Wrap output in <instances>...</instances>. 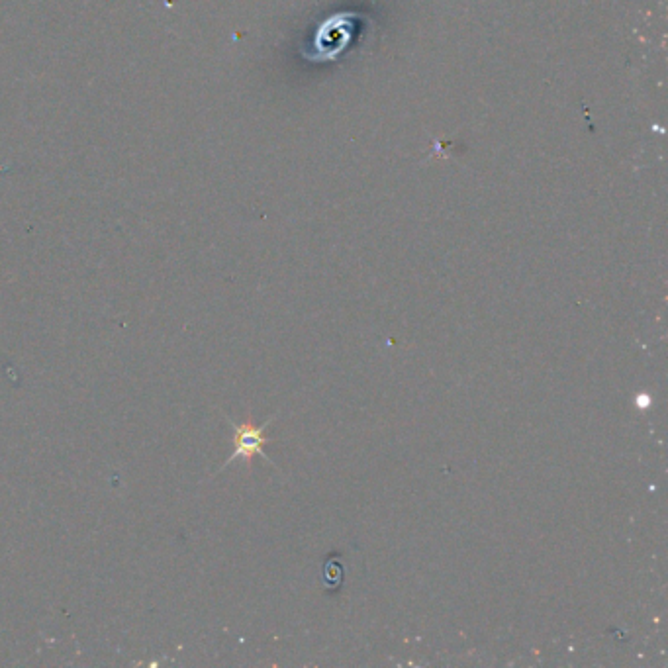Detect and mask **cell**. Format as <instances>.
Here are the masks:
<instances>
[{
	"instance_id": "cell-1",
	"label": "cell",
	"mask_w": 668,
	"mask_h": 668,
	"mask_svg": "<svg viewBox=\"0 0 668 668\" xmlns=\"http://www.w3.org/2000/svg\"><path fill=\"white\" fill-rule=\"evenodd\" d=\"M275 420V416H271L265 424H261V426H255L251 420H247V422H243V424H236L230 416H228V424L234 428V453L226 459V463L218 469V473H222L226 467H230L234 461H238V459H243L245 463H247V467H251V459L255 457V455H259V457H263L271 467H275L277 469V465L267 457V453L263 451V447L267 445V443H273L275 439H271V437H267L265 435V430L269 428V424Z\"/></svg>"
}]
</instances>
